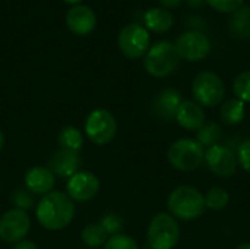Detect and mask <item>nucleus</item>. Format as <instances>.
<instances>
[{"label": "nucleus", "mask_w": 250, "mask_h": 249, "mask_svg": "<svg viewBox=\"0 0 250 249\" xmlns=\"http://www.w3.org/2000/svg\"><path fill=\"white\" fill-rule=\"evenodd\" d=\"M37 220L47 230H62L75 216V204L67 194L48 192L37 205Z\"/></svg>", "instance_id": "f257e3e1"}, {"label": "nucleus", "mask_w": 250, "mask_h": 249, "mask_svg": "<svg viewBox=\"0 0 250 249\" xmlns=\"http://www.w3.org/2000/svg\"><path fill=\"white\" fill-rule=\"evenodd\" d=\"M168 211L173 217L190 222L201 217L205 213V197L193 186L176 188L167 200Z\"/></svg>", "instance_id": "f03ea898"}, {"label": "nucleus", "mask_w": 250, "mask_h": 249, "mask_svg": "<svg viewBox=\"0 0 250 249\" xmlns=\"http://www.w3.org/2000/svg\"><path fill=\"white\" fill-rule=\"evenodd\" d=\"M179 60L180 57L173 43L158 41L146 51L144 66L149 75L155 78H164L176 70Z\"/></svg>", "instance_id": "7ed1b4c3"}, {"label": "nucleus", "mask_w": 250, "mask_h": 249, "mask_svg": "<svg viewBox=\"0 0 250 249\" xmlns=\"http://www.w3.org/2000/svg\"><path fill=\"white\" fill-rule=\"evenodd\" d=\"M167 157L176 170L192 172L201 167L205 161V148L196 139L182 138L171 144Z\"/></svg>", "instance_id": "20e7f679"}, {"label": "nucleus", "mask_w": 250, "mask_h": 249, "mask_svg": "<svg viewBox=\"0 0 250 249\" xmlns=\"http://www.w3.org/2000/svg\"><path fill=\"white\" fill-rule=\"evenodd\" d=\"M148 245L151 249H173L180 239V226L171 214H157L146 232Z\"/></svg>", "instance_id": "39448f33"}, {"label": "nucleus", "mask_w": 250, "mask_h": 249, "mask_svg": "<svg viewBox=\"0 0 250 249\" xmlns=\"http://www.w3.org/2000/svg\"><path fill=\"white\" fill-rule=\"evenodd\" d=\"M195 101L202 107H215L220 104L226 94V87L221 78L214 72L199 73L192 85Z\"/></svg>", "instance_id": "423d86ee"}, {"label": "nucleus", "mask_w": 250, "mask_h": 249, "mask_svg": "<svg viewBox=\"0 0 250 249\" xmlns=\"http://www.w3.org/2000/svg\"><path fill=\"white\" fill-rule=\"evenodd\" d=\"M86 136L97 145L111 142L117 134V122L114 116L104 109H97L89 113L85 122Z\"/></svg>", "instance_id": "0eeeda50"}, {"label": "nucleus", "mask_w": 250, "mask_h": 249, "mask_svg": "<svg viewBox=\"0 0 250 249\" xmlns=\"http://www.w3.org/2000/svg\"><path fill=\"white\" fill-rule=\"evenodd\" d=\"M117 43L126 57L139 59L149 50V32L141 23H129L119 32Z\"/></svg>", "instance_id": "6e6552de"}, {"label": "nucleus", "mask_w": 250, "mask_h": 249, "mask_svg": "<svg viewBox=\"0 0 250 249\" xmlns=\"http://www.w3.org/2000/svg\"><path fill=\"white\" fill-rule=\"evenodd\" d=\"M174 47L180 59L188 62H199L209 54L211 41L201 31H186L177 37Z\"/></svg>", "instance_id": "1a4fd4ad"}, {"label": "nucleus", "mask_w": 250, "mask_h": 249, "mask_svg": "<svg viewBox=\"0 0 250 249\" xmlns=\"http://www.w3.org/2000/svg\"><path fill=\"white\" fill-rule=\"evenodd\" d=\"M29 217L25 211L13 208L0 217V239L7 244H18L29 232Z\"/></svg>", "instance_id": "9d476101"}, {"label": "nucleus", "mask_w": 250, "mask_h": 249, "mask_svg": "<svg viewBox=\"0 0 250 249\" xmlns=\"http://www.w3.org/2000/svg\"><path fill=\"white\" fill-rule=\"evenodd\" d=\"M205 163L208 169L218 178H230L237 170V156L224 145H214L205 151Z\"/></svg>", "instance_id": "9b49d317"}, {"label": "nucleus", "mask_w": 250, "mask_h": 249, "mask_svg": "<svg viewBox=\"0 0 250 249\" xmlns=\"http://www.w3.org/2000/svg\"><path fill=\"white\" fill-rule=\"evenodd\" d=\"M67 195L72 201L86 203L100 191V181L91 172H78L67 181Z\"/></svg>", "instance_id": "f8f14e48"}, {"label": "nucleus", "mask_w": 250, "mask_h": 249, "mask_svg": "<svg viewBox=\"0 0 250 249\" xmlns=\"http://www.w3.org/2000/svg\"><path fill=\"white\" fill-rule=\"evenodd\" d=\"M66 25L76 35H88L97 25V16L91 7L75 4L66 13Z\"/></svg>", "instance_id": "ddd939ff"}, {"label": "nucleus", "mask_w": 250, "mask_h": 249, "mask_svg": "<svg viewBox=\"0 0 250 249\" xmlns=\"http://www.w3.org/2000/svg\"><path fill=\"white\" fill-rule=\"evenodd\" d=\"M81 157L78 153H70L64 150H59L53 153L48 160V169L54 176L59 178H72L79 172Z\"/></svg>", "instance_id": "4468645a"}, {"label": "nucleus", "mask_w": 250, "mask_h": 249, "mask_svg": "<svg viewBox=\"0 0 250 249\" xmlns=\"http://www.w3.org/2000/svg\"><path fill=\"white\" fill-rule=\"evenodd\" d=\"M174 119L186 131H199L205 123V112L196 101L185 100L182 101Z\"/></svg>", "instance_id": "2eb2a0df"}, {"label": "nucleus", "mask_w": 250, "mask_h": 249, "mask_svg": "<svg viewBox=\"0 0 250 249\" xmlns=\"http://www.w3.org/2000/svg\"><path fill=\"white\" fill-rule=\"evenodd\" d=\"M56 179L48 167L37 166L26 172L25 175V188L35 195H45L54 188Z\"/></svg>", "instance_id": "dca6fc26"}, {"label": "nucleus", "mask_w": 250, "mask_h": 249, "mask_svg": "<svg viewBox=\"0 0 250 249\" xmlns=\"http://www.w3.org/2000/svg\"><path fill=\"white\" fill-rule=\"evenodd\" d=\"M144 22H145V28L148 31L163 34V32H167L173 26L174 18H173L171 12L164 7H152L145 12Z\"/></svg>", "instance_id": "f3484780"}, {"label": "nucleus", "mask_w": 250, "mask_h": 249, "mask_svg": "<svg viewBox=\"0 0 250 249\" xmlns=\"http://www.w3.org/2000/svg\"><path fill=\"white\" fill-rule=\"evenodd\" d=\"M182 94L174 88H166L158 94L157 98V110L158 114L164 119L176 117V113L182 104Z\"/></svg>", "instance_id": "a211bd4d"}, {"label": "nucleus", "mask_w": 250, "mask_h": 249, "mask_svg": "<svg viewBox=\"0 0 250 249\" xmlns=\"http://www.w3.org/2000/svg\"><path fill=\"white\" fill-rule=\"evenodd\" d=\"M229 28L236 38H250V6H242L233 12Z\"/></svg>", "instance_id": "6ab92c4d"}, {"label": "nucleus", "mask_w": 250, "mask_h": 249, "mask_svg": "<svg viewBox=\"0 0 250 249\" xmlns=\"http://www.w3.org/2000/svg\"><path fill=\"white\" fill-rule=\"evenodd\" d=\"M245 113H246L245 103L237 98H231L223 104L220 110V117L226 125L234 126V125H239L245 119Z\"/></svg>", "instance_id": "aec40b11"}, {"label": "nucleus", "mask_w": 250, "mask_h": 249, "mask_svg": "<svg viewBox=\"0 0 250 249\" xmlns=\"http://www.w3.org/2000/svg\"><path fill=\"white\" fill-rule=\"evenodd\" d=\"M59 145H60V150L79 153L81 148L83 147V136L79 129L73 126H66L59 134Z\"/></svg>", "instance_id": "412c9836"}, {"label": "nucleus", "mask_w": 250, "mask_h": 249, "mask_svg": "<svg viewBox=\"0 0 250 249\" xmlns=\"http://www.w3.org/2000/svg\"><path fill=\"white\" fill-rule=\"evenodd\" d=\"M81 238L83 241V244L89 248H100L104 247L107 239L110 238L107 235V232L101 227L100 223H91L86 225L81 233Z\"/></svg>", "instance_id": "4be33fe9"}, {"label": "nucleus", "mask_w": 250, "mask_h": 249, "mask_svg": "<svg viewBox=\"0 0 250 249\" xmlns=\"http://www.w3.org/2000/svg\"><path fill=\"white\" fill-rule=\"evenodd\" d=\"M221 138V126L217 122H205L204 126L198 131V142L204 148H211L218 144Z\"/></svg>", "instance_id": "5701e85b"}, {"label": "nucleus", "mask_w": 250, "mask_h": 249, "mask_svg": "<svg viewBox=\"0 0 250 249\" xmlns=\"http://www.w3.org/2000/svg\"><path fill=\"white\" fill-rule=\"evenodd\" d=\"M230 195L223 188H211L205 195V205L214 211H220L227 207Z\"/></svg>", "instance_id": "b1692460"}, {"label": "nucleus", "mask_w": 250, "mask_h": 249, "mask_svg": "<svg viewBox=\"0 0 250 249\" xmlns=\"http://www.w3.org/2000/svg\"><path fill=\"white\" fill-rule=\"evenodd\" d=\"M233 92L237 100L250 103V70L239 73L233 82Z\"/></svg>", "instance_id": "393cba45"}, {"label": "nucleus", "mask_w": 250, "mask_h": 249, "mask_svg": "<svg viewBox=\"0 0 250 249\" xmlns=\"http://www.w3.org/2000/svg\"><path fill=\"white\" fill-rule=\"evenodd\" d=\"M101 227L107 232L108 236H114L119 235L123 229V219L116 214V213H107L101 217L100 220Z\"/></svg>", "instance_id": "a878e982"}, {"label": "nucleus", "mask_w": 250, "mask_h": 249, "mask_svg": "<svg viewBox=\"0 0 250 249\" xmlns=\"http://www.w3.org/2000/svg\"><path fill=\"white\" fill-rule=\"evenodd\" d=\"M12 203L15 204V207L18 210L26 211L31 210L34 207V194L31 191H28L26 188H19L13 192L12 195Z\"/></svg>", "instance_id": "bb28decb"}, {"label": "nucleus", "mask_w": 250, "mask_h": 249, "mask_svg": "<svg viewBox=\"0 0 250 249\" xmlns=\"http://www.w3.org/2000/svg\"><path fill=\"white\" fill-rule=\"evenodd\" d=\"M104 249H139L138 248V244L135 242L133 238H130L129 235H123V233H119V235H114V236H110L104 245Z\"/></svg>", "instance_id": "cd10ccee"}, {"label": "nucleus", "mask_w": 250, "mask_h": 249, "mask_svg": "<svg viewBox=\"0 0 250 249\" xmlns=\"http://www.w3.org/2000/svg\"><path fill=\"white\" fill-rule=\"evenodd\" d=\"M212 9L221 12V13H233L237 9H240L245 3V0H205Z\"/></svg>", "instance_id": "c85d7f7f"}, {"label": "nucleus", "mask_w": 250, "mask_h": 249, "mask_svg": "<svg viewBox=\"0 0 250 249\" xmlns=\"http://www.w3.org/2000/svg\"><path fill=\"white\" fill-rule=\"evenodd\" d=\"M237 163L242 166L243 170L250 173V138L245 139L237 151Z\"/></svg>", "instance_id": "c756f323"}, {"label": "nucleus", "mask_w": 250, "mask_h": 249, "mask_svg": "<svg viewBox=\"0 0 250 249\" xmlns=\"http://www.w3.org/2000/svg\"><path fill=\"white\" fill-rule=\"evenodd\" d=\"M158 1H160V4H161L164 9L170 10V9H176V7H179V6L182 4V1H183V0H158Z\"/></svg>", "instance_id": "7c9ffc66"}, {"label": "nucleus", "mask_w": 250, "mask_h": 249, "mask_svg": "<svg viewBox=\"0 0 250 249\" xmlns=\"http://www.w3.org/2000/svg\"><path fill=\"white\" fill-rule=\"evenodd\" d=\"M12 249H38V247L32 242V241H21L18 244H15V247Z\"/></svg>", "instance_id": "2f4dec72"}, {"label": "nucleus", "mask_w": 250, "mask_h": 249, "mask_svg": "<svg viewBox=\"0 0 250 249\" xmlns=\"http://www.w3.org/2000/svg\"><path fill=\"white\" fill-rule=\"evenodd\" d=\"M205 3V0H188V4L193 9H199L202 7V4Z\"/></svg>", "instance_id": "473e14b6"}, {"label": "nucleus", "mask_w": 250, "mask_h": 249, "mask_svg": "<svg viewBox=\"0 0 250 249\" xmlns=\"http://www.w3.org/2000/svg\"><path fill=\"white\" fill-rule=\"evenodd\" d=\"M237 249H250V242H245V244H242V245H239Z\"/></svg>", "instance_id": "72a5a7b5"}, {"label": "nucleus", "mask_w": 250, "mask_h": 249, "mask_svg": "<svg viewBox=\"0 0 250 249\" xmlns=\"http://www.w3.org/2000/svg\"><path fill=\"white\" fill-rule=\"evenodd\" d=\"M3 144H4V135H3V132L0 131V150L3 148Z\"/></svg>", "instance_id": "f704fd0d"}, {"label": "nucleus", "mask_w": 250, "mask_h": 249, "mask_svg": "<svg viewBox=\"0 0 250 249\" xmlns=\"http://www.w3.org/2000/svg\"><path fill=\"white\" fill-rule=\"evenodd\" d=\"M63 1H66V3H69V4H78V3L82 1V0H63Z\"/></svg>", "instance_id": "c9c22d12"}]
</instances>
